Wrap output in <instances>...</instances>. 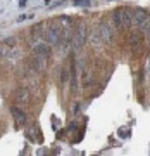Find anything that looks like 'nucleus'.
Returning a JSON list of instances; mask_svg holds the SVG:
<instances>
[{
  "label": "nucleus",
  "instance_id": "0eeeda50",
  "mask_svg": "<svg viewBox=\"0 0 150 156\" xmlns=\"http://www.w3.org/2000/svg\"><path fill=\"white\" fill-rule=\"evenodd\" d=\"M98 33H100V38L104 40L105 44H111L112 42V26H111V23L109 21H104L102 24H100V28H98Z\"/></svg>",
  "mask_w": 150,
  "mask_h": 156
},
{
  "label": "nucleus",
  "instance_id": "423d86ee",
  "mask_svg": "<svg viewBox=\"0 0 150 156\" xmlns=\"http://www.w3.org/2000/svg\"><path fill=\"white\" fill-rule=\"evenodd\" d=\"M31 44H33V47H36V45L43 44V38H45V31H43V24H35L33 28H31Z\"/></svg>",
  "mask_w": 150,
  "mask_h": 156
},
{
  "label": "nucleus",
  "instance_id": "1a4fd4ad",
  "mask_svg": "<svg viewBox=\"0 0 150 156\" xmlns=\"http://www.w3.org/2000/svg\"><path fill=\"white\" fill-rule=\"evenodd\" d=\"M16 99L17 102H21V104H24V102H28L29 99V90L26 89V87H19V89H16Z\"/></svg>",
  "mask_w": 150,
  "mask_h": 156
},
{
  "label": "nucleus",
  "instance_id": "f8f14e48",
  "mask_svg": "<svg viewBox=\"0 0 150 156\" xmlns=\"http://www.w3.org/2000/svg\"><path fill=\"white\" fill-rule=\"evenodd\" d=\"M9 45H5V44H0V57H5L7 54H9V49H7Z\"/></svg>",
  "mask_w": 150,
  "mask_h": 156
},
{
  "label": "nucleus",
  "instance_id": "9b49d317",
  "mask_svg": "<svg viewBox=\"0 0 150 156\" xmlns=\"http://www.w3.org/2000/svg\"><path fill=\"white\" fill-rule=\"evenodd\" d=\"M85 73V76H83V87H90L92 85V82H93V73L90 71V69H86Z\"/></svg>",
  "mask_w": 150,
  "mask_h": 156
},
{
  "label": "nucleus",
  "instance_id": "20e7f679",
  "mask_svg": "<svg viewBox=\"0 0 150 156\" xmlns=\"http://www.w3.org/2000/svg\"><path fill=\"white\" fill-rule=\"evenodd\" d=\"M148 14L145 11H142V9H138V11L133 12V17H131V26H136L138 30H145V26H147V23H148Z\"/></svg>",
  "mask_w": 150,
  "mask_h": 156
},
{
  "label": "nucleus",
  "instance_id": "2eb2a0df",
  "mask_svg": "<svg viewBox=\"0 0 150 156\" xmlns=\"http://www.w3.org/2000/svg\"><path fill=\"white\" fill-rule=\"evenodd\" d=\"M26 2H28V0H21V2H19V5L24 7V5H26Z\"/></svg>",
  "mask_w": 150,
  "mask_h": 156
},
{
  "label": "nucleus",
  "instance_id": "6e6552de",
  "mask_svg": "<svg viewBox=\"0 0 150 156\" xmlns=\"http://www.w3.org/2000/svg\"><path fill=\"white\" fill-rule=\"evenodd\" d=\"M11 113H12V118H14V122H16L19 127H24V125H26V122H28V115L22 111L21 108L12 106Z\"/></svg>",
  "mask_w": 150,
  "mask_h": 156
},
{
  "label": "nucleus",
  "instance_id": "7ed1b4c3",
  "mask_svg": "<svg viewBox=\"0 0 150 156\" xmlns=\"http://www.w3.org/2000/svg\"><path fill=\"white\" fill-rule=\"evenodd\" d=\"M45 38L50 45H59L62 40V28H59L57 24H50L47 33H45Z\"/></svg>",
  "mask_w": 150,
  "mask_h": 156
},
{
  "label": "nucleus",
  "instance_id": "39448f33",
  "mask_svg": "<svg viewBox=\"0 0 150 156\" xmlns=\"http://www.w3.org/2000/svg\"><path fill=\"white\" fill-rule=\"evenodd\" d=\"M86 35H88V30L85 24H81L78 30H76V33L72 35V49H81L86 42Z\"/></svg>",
  "mask_w": 150,
  "mask_h": 156
},
{
  "label": "nucleus",
  "instance_id": "9d476101",
  "mask_svg": "<svg viewBox=\"0 0 150 156\" xmlns=\"http://www.w3.org/2000/svg\"><path fill=\"white\" fill-rule=\"evenodd\" d=\"M129 45H131L133 54H136V52L140 50V47H142V37H140L136 31H135V33H131V37H129Z\"/></svg>",
  "mask_w": 150,
  "mask_h": 156
},
{
  "label": "nucleus",
  "instance_id": "f257e3e1",
  "mask_svg": "<svg viewBox=\"0 0 150 156\" xmlns=\"http://www.w3.org/2000/svg\"><path fill=\"white\" fill-rule=\"evenodd\" d=\"M48 56H50V50H48V45L47 44H40L35 47V57H33V64H35V69L38 73L45 71L47 69V61H48Z\"/></svg>",
  "mask_w": 150,
  "mask_h": 156
},
{
  "label": "nucleus",
  "instance_id": "4468645a",
  "mask_svg": "<svg viewBox=\"0 0 150 156\" xmlns=\"http://www.w3.org/2000/svg\"><path fill=\"white\" fill-rule=\"evenodd\" d=\"M143 31H145V37H147V40L150 42V21L147 23V26H145V30H143Z\"/></svg>",
  "mask_w": 150,
  "mask_h": 156
},
{
  "label": "nucleus",
  "instance_id": "f03ea898",
  "mask_svg": "<svg viewBox=\"0 0 150 156\" xmlns=\"http://www.w3.org/2000/svg\"><path fill=\"white\" fill-rule=\"evenodd\" d=\"M114 23H116L117 30H126L131 26V17H133V12L129 11V9H117L114 12Z\"/></svg>",
  "mask_w": 150,
  "mask_h": 156
},
{
  "label": "nucleus",
  "instance_id": "ddd939ff",
  "mask_svg": "<svg viewBox=\"0 0 150 156\" xmlns=\"http://www.w3.org/2000/svg\"><path fill=\"white\" fill-rule=\"evenodd\" d=\"M67 75H69V71H67V68H64V69H62V76H61V83H62V85H66Z\"/></svg>",
  "mask_w": 150,
  "mask_h": 156
}]
</instances>
